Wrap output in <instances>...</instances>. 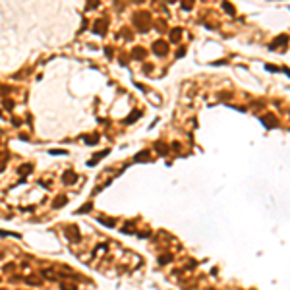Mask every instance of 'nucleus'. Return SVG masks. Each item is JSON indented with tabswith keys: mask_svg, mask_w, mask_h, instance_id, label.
Instances as JSON below:
<instances>
[{
	"mask_svg": "<svg viewBox=\"0 0 290 290\" xmlns=\"http://www.w3.org/2000/svg\"><path fill=\"white\" fill-rule=\"evenodd\" d=\"M33 170V166L31 165H21V166H19V168H18V172H19V174H27V172H31Z\"/></svg>",
	"mask_w": 290,
	"mask_h": 290,
	"instance_id": "9d476101",
	"label": "nucleus"
},
{
	"mask_svg": "<svg viewBox=\"0 0 290 290\" xmlns=\"http://www.w3.org/2000/svg\"><path fill=\"white\" fill-rule=\"evenodd\" d=\"M182 4H184V8L186 10H190L193 6V0H182Z\"/></svg>",
	"mask_w": 290,
	"mask_h": 290,
	"instance_id": "6ab92c4d",
	"label": "nucleus"
},
{
	"mask_svg": "<svg viewBox=\"0 0 290 290\" xmlns=\"http://www.w3.org/2000/svg\"><path fill=\"white\" fill-rule=\"evenodd\" d=\"M4 106H6V108H12V106H14V103L10 101V99H4Z\"/></svg>",
	"mask_w": 290,
	"mask_h": 290,
	"instance_id": "5701e85b",
	"label": "nucleus"
},
{
	"mask_svg": "<svg viewBox=\"0 0 290 290\" xmlns=\"http://www.w3.org/2000/svg\"><path fill=\"white\" fill-rule=\"evenodd\" d=\"M134 2H143V0H134Z\"/></svg>",
	"mask_w": 290,
	"mask_h": 290,
	"instance_id": "393cba45",
	"label": "nucleus"
},
{
	"mask_svg": "<svg viewBox=\"0 0 290 290\" xmlns=\"http://www.w3.org/2000/svg\"><path fill=\"white\" fill-rule=\"evenodd\" d=\"M76 180H78V176H76L74 172H70V170H68V172L64 174V178H62V182H64V184H74Z\"/></svg>",
	"mask_w": 290,
	"mask_h": 290,
	"instance_id": "423d86ee",
	"label": "nucleus"
},
{
	"mask_svg": "<svg viewBox=\"0 0 290 290\" xmlns=\"http://www.w3.org/2000/svg\"><path fill=\"white\" fill-rule=\"evenodd\" d=\"M153 51L157 52V54H161V56H165L166 52H168V45H166L165 41H157L155 45H153Z\"/></svg>",
	"mask_w": 290,
	"mask_h": 290,
	"instance_id": "f03ea898",
	"label": "nucleus"
},
{
	"mask_svg": "<svg viewBox=\"0 0 290 290\" xmlns=\"http://www.w3.org/2000/svg\"><path fill=\"white\" fill-rule=\"evenodd\" d=\"M83 141H85V143H87V145H95V143L97 141H99V135H85V138H83Z\"/></svg>",
	"mask_w": 290,
	"mask_h": 290,
	"instance_id": "1a4fd4ad",
	"label": "nucleus"
},
{
	"mask_svg": "<svg viewBox=\"0 0 290 290\" xmlns=\"http://www.w3.org/2000/svg\"><path fill=\"white\" fill-rule=\"evenodd\" d=\"M157 151L161 153V155H165V153H166V151H168V149H166V147H165V143H157Z\"/></svg>",
	"mask_w": 290,
	"mask_h": 290,
	"instance_id": "dca6fc26",
	"label": "nucleus"
},
{
	"mask_svg": "<svg viewBox=\"0 0 290 290\" xmlns=\"http://www.w3.org/2000/svg\"><path fill=\"white\" fill-rule=\"evenodd\" d=\"M286 41H288V37H286V35H282V37H281V39H276V41L273 43L271 46L275 48V46H279V45H286Z\"/></svg>",
	"mask_w": 290,
	"mask_h": 290,
	"instance_id": "ddd939ff",
	"label": "nucleus"
},
{
	"mask_svg": "<svg viewBox=\"0 0 290 290\" xmlns=\"http://www.w3.org/2000/svg\"><path fill=\"white\" fill-rule=\"evenodd\" d=\"M135 159H138V161H139V159H141V161H145V159H149V153H147V151H141L138 157H135Z\"/></svg>",
	"mask_w": 290,
	"mask_h": 290,
	"instance_id": "a211bd4d",
	"label": "nucleus"
},
{
	"mask_svg": "<svg viewBox=\"0 0 290 290\" xmlns=\"http://www.w3.org/2000/svg\"><path fill=\"white\" fill-rule=\"evenodd\" d=\"M52 155H66V151H60V149H54V151H51Z\"/></svg>",
	"mask_w": 290,
	"mask_h": 290,
	"instance_id": "b1692460",
	"label": "nucleus"
},
{
	"mask_svg": "<svg viewBox=\"0 0 290 290\" xmlns=\"http://www.w3.org/2000/svg\"><path fill=\"white\" fill-rule=\"evenodd\" d=\"M106 155H108V149H105V151H99V153H97V155H93V157H91V161H89V162H87V165H89V166H93V165H97V162L101 161L103 157H106Z\"/></svg>",
	"mask_w": 290,
	"mask_h": 290,
	"instance_id": "39448f33",
	"label": "nucleus"
},
{
	"mask_svg": "<svg viewBox=\"0 0 290 290\" xmlns=\"http://www.w3.org/2000/svg\"><path fill=\"white\" fill-rule=\"evenodd\" d=\"M147 56V52H145V48H141V46H135L134 48V58H139V60H143Z\"/></svg>",
	"mask_w": 290,
	"mask_h": 290,
	"instance_id": "0eeeda50",
	"label": "nucleus"
},
{
	"mask_svg": "<svg viewBox=\"0 0 290 290\" xmlns=\"http://www.w3.org/2000/svg\"><path fill=\"white\" fill-rule=\"evenodd\" d=\"M99 6V0H89V6L87 8H97Z\"/></svg>",
	"mask_w": 290,
	"mask_h": 290,
	"instance_id": "4be33fe9",
	"label": "nucleus"
},
{
	"mask_svg": "<svg viewBox=\"0 0 290 290\" xmlns=\"http://www.w3.org/2000/svg\"><path fill=\"white\" fill-rule=\"evenodd\" d=\"M222 6H224V12H228V14H234V6H230V2H222Z\"/></svg>",
	"mask_w": 290,
	"mask_h": 290,
	"instance_id": "2eb2a0df",
	"label": "nucleus"
},
{
	"mask_svg": "<svg viewBox=\"0 0 290 290\" xmlns=\"http://www.w3.org/2000/svg\"><path fill=\"white\" fill-rule=\"evenodd\" d=\"M263 122L269 126V128H273L275 126V116H271V114H267V116H263Z\"/></svg>",
	"mask_w": 290,
	"mask_h": 290,
	"instance_id": "9b49d317",
	"label": "nucleus"
},
{
	"mask_svg": "<svg viewBox=\"0 0 290 290\" xmlns=\"http://www.w3.org/2000/svg\"><path fill=\"white\" fill-rule=\"evenodd\" d=\"M99 221H101L103 224H106V226H114V219H105V217H101Z\"/></svg>",
	"mask_w": 290,
	"mask_h": 290,
	"instance_id": "4468645a",
	"label": "nucleus"
},
{
	"mask_svg": "<svg viewBox=\"0 0 290 290\" xmlns=\"http://www.w3.org/2000/svg\"><path fill=\"white\" fill-rule=\"evenodd\" d=\"M139 16H141V19H149V14H145V12H141ZM135 25H138L139 31H147V29H149V23L147 21H139L138 16H135Z\"/></svg>",
	"mask_w": 290,
	"mask_h": 290,
	"instance_id": "f257e3e1",
	"label": "nucleus"
},
{
	"mask_svg": "<svg viewBox=\"0 0 290 290\" xmlns=\"http://www.w3.org/2000/svg\"><path fill=\"white\" fill-rule=\"evenodd\" d=\"M66 201H68V199H66L64 195H58V197L54 199V203H52V207H54V209H60L62 205H66Z\"/></svg>",
	"mask_w": 290,
	"mask_h": 290,
	"instance_id": "6e6552de",
	"label": "nucleus"
},
{
	"mask_svg": "<svg viewBox=\"0 0 290 290\" xmlns=\"http://www.w3.org/2000/svg\"><path fill=\"white\" fill-rule=\"evenodd\" d=\"M180 35H182V29H172V33H170V39L172 41H180Z\"/></svg>",
	"mask_w": 290,
	"mask_h": 290,
	"instance_id": "f8f14e48",
	"label": "nucleus"
},
{
	"mask_svg": "<svg viewBox=\"0 0 290 290\" xmlns=\"http://www.w3.org/2000/svg\"><path fill=\"white\" fill-rule=\"evenodd\" d=\"M138 116H139V112H138V110H134V112H132V116H130V118L126 120V122H128V124H132V122H134V120L138 118Z\"/></svg>",
	"mask_w": 290,
	"mask_h": 290,
	"instance_id": "f3484780",
	"label": "nucleus"
},
{
	"mask_svg": "<svg viewBox=\"0 0 290 290\" xmlns=\"http://www.w3.org/2000/svg\"><path fill=\"white\" fill-rule=\"evenodd\" d=\"M62 290H78V286H72V284H60Z\"/></svg>",
	"mask_w": 290,
	"mask_h": 290,
	"instance_id": "aec40b11",
	"label": "nucleus"
},
{
	"mask_svg": "<svg viewBox=\"0 0 290 290\" xmlns=\"http://www.w3.org/2000/svg\"><path fill=\"white\" fill-rule=\"evenodd\" d=\"M64 232H66V236H68V240H72V242L79 240V230L76 228V226H68Z\"/></svg>",
	"mask_w": 290,
	"mask_h": 290,
	"instance_id": "7ed1b4c3",
	"label": "nucleus"
},
{
	"mask_svg": "<svg viewBox=\"0 0 290 290\" xmlns=\"http://www.w3.org/2000/svg\"><path fill=\"white\" fill-rule=\"evenodd\" d=\"M168 2H174V0H168Z\"/></svg>",
	"mask_w": 290,
	"mask_h": 290,
	"instance_id": "a878e982",
	"label": "nucleus"
},
{
	"mask_svg": "<svg viewBox=\"0 0 290 290\" xmlns=\"http://www.w3.org/2000/svg\"><path fill=\"white\" fill-rule=\"evenodd\" d=\"M93 31L99 33V35H103V33L106 31V21H105V19H97V23L93 25Z\"/></svg>",
	"mask_w": 290,
	"mask_h": 290,
	"instance_id": "20e7f679",
	"label": "nucleus"
},
{
	"mask_svg": "<svg viewBox=\"0 0 290 290\" xmlns=\"http://www.w3.org/2000/svg\"><path fill=\"white\" fill-rule=\"evenodd\" d=\"M89 209H91V203H85V205H83V207H81V209H79V211H78V213H87V211H89Z\"/></svg>",
	"mask_w": 290,
	"mask_h": 290,
	"instance_id": "412c9836",
	"label": "nucleus"
}]
</instances>
